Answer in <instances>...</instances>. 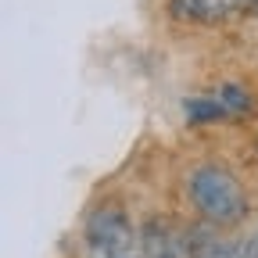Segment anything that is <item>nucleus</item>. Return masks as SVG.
I'll return each mask as SVG.
<instances>
[{"instance_id":"1","label":"nucleus","mask_w":258,"mask_h":258,"mask_svg":"<svg viewBox=\"0 0 258 258\" xmlns=\"http://www.w3.org/2000/svg\"><path fill=\"white\" fill-rule=\"evenodd\" d=\"M190 201L212 226H237L247 215V194L240 179L222 165H201L190 172Z\"/></svg>"},{"instance_id":"2","label":"nucleus","mask_w":258,"mask_h":258,"mask_svg":"<svg viewBox=\"0 0 258 258\" xmlns=\"http://www.w3.org/2000/svg\"><path fill=\"white\" fill-rule=\"evenodd\" d=\"M90 258H144V244L115 208H101L86 219Z\"/></svg>"},{"instance_id":"3","label":"nucleus","mask_w":258,"mask_h":258,"mask_svg":"<svg viewBox=\"0 0 258 258\" xmlns=\"http://www.w3.org/2000/svg\"><path fill=\"white\" fill-rule=\"evenodd\" d=\"M258 0H172V15L183 22H201V25H215V22H230L237 15H244L247 8H254Z\"/></svg>"},{"instance_id":"4","label":"nucleus","mask_w":258,"mask_h":258,"mask_svg":"<svg viewBox=\"0 0 258 258\" xmlns=\"http://www.w3.org/2000/svg\"><path fill=\"white\" fill-rule=\"evenodd\" d=\"M140 244H144V258H194V244H186L176 230H169L161 222L144 226Z\"/></svg>"},{"instance_id":"5","label":"nucleus","mask_w":258,"mask_h":258,"mask_svg":"<svg viewBox=\"0 0 258 258\" xmlns=\"http://www.w3.org/2000/svg\"><path fill=\"white\" fill-rule=\"evenodd\" d=\"M183 111H186V122H190V125L215 122V118H230V115H226V108L219 104V97H190Z\"/></svg>"},{"instance_id":"6","label":"nucleus","mask_w":258,"mask_h":258,"mask_svg":"<svg viewBox=\"0 0 258 258\" xmlns=\"http://www.w3.org/2000/svg\"><path fill=\"white\" fill-rule=\"evenodd\" d=\"M194 258H244V251L219 237H194Z\"/></svg>"},{"instance_id":"7","label":"nucleus","mask_w":258,"mask_h":258,"mask_svg":"<svg viewBox=\"0 0 258 258\" xmlns=\"http://www.w3.org/2000/svg\"><path fill=\"white\" fill-rule=\"evenodd\" d=\"M215 97H219V104L226 108V115H244V111H251V93H247L244 86H237V83H226Z\"/></svg>"}]
</instances>
